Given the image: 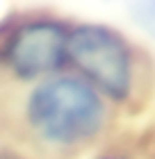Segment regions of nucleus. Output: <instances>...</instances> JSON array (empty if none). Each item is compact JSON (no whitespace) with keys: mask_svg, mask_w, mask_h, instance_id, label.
<instances>
[{"mask_svg":"<svg viewBox=\"0 0 155 159\" xmlns=\"http://www.w3.org/2000/svg\"><path fill=\"white\" fill-rule=\"evenodd\" d=\"M30 129L55 148L94 141L107 123L105 100L82 77L57 75L41 82L25 105Z\"/></svg>","mask_w":155,"mask_h":159,"instance_id":"nucleus-1","label":"nucleus"},{"mask_svg":"<svg viewBox=\"0 0 155 159\" xmlns=\"http://www.w3.org/2000/svg\"><path fill=\"white\" fill-rule=\"evenodd\" d=\"M66 59L100 96L125 100L135 86V55L114 27L82 23L69 32Z\"/></svg>","mask_w":155,"mask_h":159,"instance_id":"nucleus-2","label":"nucleus"},{"mask_svg":"<svg viewBox=\"0 0 155 159\" xmlns=\"http://www.w3.org/2000/svg\"><path fill=\"white\" fill-rule=\"evenodd\" d=\"M69 32L57 20H32L18 27L7 43L5 57L18 77L32 80L57 70L66 59Z\"/></svg>","mask_w":155,"mask_h":159,"instance_id":"nucleus-3","label":"nucleus"},{"mask_svg":"<svg viewBox=\"0 0 155 159\" xmlns=\"http://www.w3.org/2000/svg\"><path fill=\"white\" fill-rule=\"evenodd\" d=\"M130 20L142 30L146 37L155 39V0H137V2L128 5Z\"/></svg>","mask_w":155,"mask_h":159,"instance_id":"nucleus-4","label":"nucleus"},{"mask_svg":"<svg viewBox=\"0 0 155 159\" xmlns=\"http://www.w3.org/2000/svg\"><path fill=\"white\" fill-rule=\"evenodd\" d=\"M0 159H21V157H14V155H0Z\"/></svg>","mask_w":155,"mask_h":159,"instance_id":"nucleus-5","label":"nucleus"},{"mask_svg":"<svg viewBox=\"0 0 155 159\" xmlns=\"http://www.w3.org/2000/svg\"><path fill=\"white\" fill-rule=\"evenodd\" d=\"M103 159H112V157H103Z\"/></svg>","mask_w":155,"mask_h":159,"instance_id":"nucleus-6","label":"nucleus"}]
</instances>
